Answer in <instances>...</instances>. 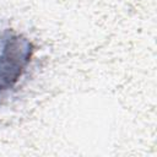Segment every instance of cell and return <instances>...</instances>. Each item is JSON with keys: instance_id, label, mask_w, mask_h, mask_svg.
Here are the masks:
<instances>
[{"instance_id": "obj_1", "label": "cell", "mask_w": 157, "mask_h": 157, "mask_svg": "<svg viewBox=\"0 0 157 157\" xmlns=\"http://www.w3.org/2000/svg\"><path fill=\"white\" fill-rule=\"evenodd\" d=\"M33 44L23 34L4 31L0 36V94L16 87L26 72L32 56Z\"/></svg>"}]
</instances>
